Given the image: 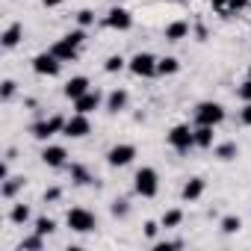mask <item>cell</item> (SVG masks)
<instances>
[{
	"label": "cell",
	"mask_w": 251,
	"mask_h": 251,
	"mask_svg": "<svg viewBox=\"0 0 251 251\" xmlns=\"http://www.w3.org/2000/svg\"><path fill=\"white\" fill-rule=\"evenodd\" d=\"M65 225H68L74 233H92V230L98 227V216H95L92 210H86V207H74V210L65 213Z\"/></svg>",
	"instance_id": "6da1fadb"
},
{
	"label": "cell",
	"mask_w": 251,
	"mask_h": 251,
	"mask_svg": "<svg viewBox=\"0 0 251 251\" xmlns=\"http://www.w3.org/2000/svg\"><path fill=\"white\" fill-rule=\"evenodd\" d=\"M133 189H136V195H142V198H154V195L160 192V175H157V169H151V166L139 169L136 177H133Z\"/></svg>",
	"instance_id": "7a4b0ae2"
},
{
	"label": "cell",
	"mask_w": 251,
	"mask_h": 251,
	"mask_svg": "<svg viewBox=\"0 0 251 251\" xmlns=\"http://www.w3.org/2000/svg\"><path fill=\"white\" fill-rule=\"evenodd\" d=\"M225 121V106L219 100H201L195 106V124H207V127H219Z\"/></svg>",
	"instance_id": "3957f363"
},
{
	"label": "cell",
	"mask_w": 251,
	"mask_h": 251,
	"mask_svg": "<svg viewBox=\"0 0 251 251\" xmlns=\"http://www.w3.org/2000/svg\"><path fill=\"white\" fill-rule=\"evenodd\" d=\"M62 127H65V115H50V118H42V121H36L33 127H30V133H33L39 142H48L50 136L62 133Z\"/></svg>",
	"instance_id": "277c9868"
},
{
	"label": "cell",
	"mask_w": 251,
	"mask_h": 251,
	"mask_svg": "<svg viewBox=\"0 0 251 251\" xmlns=\"http://www.w3.org/2000/svg\"><path fill=\"white\" fill-rule=\"evenodd\" d=\"M169 145L180 154H186L189 148H195V130L189 127V124H175V127L169 130Z\"/></svg>",
	"instance_id": "5b68a950"
},
{
	"label": "cell",
	"mask_w": 251,
	"mask_h": 251,
	"mask_svg": "<svg viewBox=\"0 0 251 251\" xmlns=\"http://www.w3.org/2000/svg\"><path fill=\"white\" fill-rule=\"evenodd\" d=\"M133 160H136V145H130V142L112 145V148L106 151V163H109L112 169H124V166H130Z\"/></svg>",
	"instance_id": "8992f818"
},
{
	"label": "cell",
	"mask_w": 251,
	"mask_h": 251,
	"mask_svg": "<svg viewBox=\"0 0 251 251\" xmlns=\"http://www.w3.org/2000/svg\"><path fill=\"white\" fill-rule=\"evenodd\" d=\"M33 71H36L39 77H59V71H62V59H56L50 50L36 53V56H33Z\"/></svg>",
	"instance_id": "52a82bcc"
},
{
	"label": "cell",
	"mask_w": 251,
	"mask_h": 251,
	"mask_svg": "<svg viewBox=\"0 0 251 251\" xmlns=\"http://www.w3.org/2000/svg\"><path fill=\"white\" fill-rule=\"evenodd\" d=\"M89 133H92V121H89V115L74 112L71 118H65L62 136H68V139H83V136H89Z\"/></svg>",
	"instance_id": "ba28073f"
},
{
	"label": "cell",
	"mask_w": 251,
	"mask_h": 251,
	"mask_svg": "<svg viewBox=\"0 0 251 251\" xmlns=\"http://www.w3.org/2000/svg\"><path fill=\"white\" fill-rule=\"evenodd\" d=\"M127 68L136 74V77H157V56L154 53H136L133 59H127Z\"/></svg>",
	"instance_id": "9c48e42d"
},
{
	"label": "cell",
	"mask_w": 251,
	"mask_h": 251,
	"mask_svg": "<svg viewBox=\"0 0 251 251\" xmlns=\"http://www.w3.org/2000/svg\"><path fill=\"white\" fill-rule=\"evenodd\" d=\"M103 24H106L109 30H118V33H124V30H130V27H133V15H130L127 9H124V6H112V9L106 12Z\"/></svg>",
	"instance_id": "30bf717a"
},
{
	"label": "cell",
	"mask_w": 251,
	"mask_h": 251,
	"mask_svg": "<svg viewBox=\"0 0 251 251\" xmlns=\"http://www.w3.org/2000/svg\"><path fill=\"white\" fill-rule=\"evenodd\" d=\"M42 163H45L48 169H62V166L68 163V151H65L62 145H48V148L42 151Z\"/></svg>",
	"instance_id": "8fae6325"
},
{
	"label": "cell",
	"mask_w": 251,
	"mask_h": 251,
	"mask_svg": "<svg viewBox=\"0 0 251 251\" xmlns=\"http://www.w3.org/2000/svg\"><path fill=\"white\" fill-rule=\"evenodd\" d=\"M50 53H53L56 59H62V62H74V59L80 56V48H77L74 42H68V39L62 36L59 42H53V48H50Z\"/></svg>",
	"instance_id": "7c38bea8"
},
{
	"label": "cell",
	"mask_w": 251,
	"mask_h": 251,
	"mask_svg": "<svg viewBox=\"0 0 251 251\" xmlns=\"http://www.w3.org/2000/svg\"><path fill=\"white\" fill-rule=\"evenodd\" d=\"M100 100H103V95H100L98 89H89L86 95H80V98L74 100V109L83 112V115H89V112H95V109L100 106Z\"/></svg>",
	"instance_id": "4fadbf2b"
},
{
	"label": "cell",
	"mask_w": 251,
	"mask_h": 251,
	"mask_svg": "<svg viewBox=\"0 0 251 251\" xmlns=\"http://www.w3.org/2000/svg\"><path fill=\"white\" fill-rule=\"evenodd\" d=\"M204 189H207L204 177H189V180L183 183V189H180V198H183V201H198V198L204 195Z\"/></svg>",
	"instance_id": "5bb4252c"
},
{
	"label": "cell",
	"mask_w": 251,
	"mask_h": 251,
	"mask_svg": "<svg viewBox=\"0 0 251 251\" xmlns=\"http://www.w3.org/2000/svg\"><path fill=\"white\" fill-rule=\"evenodd\" d=\"M21 39H24V27H21V24H9V27L3 30V36H0V45H3L6 50H12V48L21 45Z\"/></svg>",
	"instance_id": "9a60e30c"
},
{
	"label": "cell",
	"mask_w": 251,
	"mask_h": 251,
	"mask_svg": "<svg viewBox=\"0 0 251 251\" xmlns=\"http://www.w3.org/2000/svg\"><path fill=\"white\" fill-rule=\"evenodd\" d=\"M62 92H65V98L77 100L80 95H86V92H89V77H83V74H80V77H71V80L65 83V89H62Z\"/></svg>",
	"instance_id": "2e32d148"
},
{
	"label": "cell",
	"mask_w": 251,
	"mask_h": 251,
	"mask_svg": "<svg viewBox=\"0 0 251 251\" xmlns=\"http://www.w3.org/2000/svg\"><path fill=\"white\" fill-rule=\"evenodd\" d=\"M0 183H3V186H0V195H3V198L9 201V198H15V195L24 189L27 177H24V175H18V177H6V180H0Z\"/></svg>",
	"instance_id": "e0dca14e"
},
{
	"label": "cell",
	"mask_w": 251,
	"mask_h": 251,
	"mask_svg": "<svg viewBox=\"0 0 251 251\" xmlns=\"http://www.w3.org/2000/svg\"><path fill=\"white\" fill-rule=\"evenodd\" d=\"M127 100H130L127 89H115V92H109V98H106V109H109V112H121L124 106H127Z\"/></svg>",
	"instance_id": "ac0fdd59"
},
{
	"label": "cell",
	"mask_w": 251,
	"mask_h": 251,
	"mask_svg": "<svg viewBox=\"0 0 251 251\" xmlns=\"http://www.w3.org/2000/svg\"><path fill=\"white\" fill-rule=\"evenodd\" d=\"M163 36H166V42H183V39L189 36V24H186V21H172Z\"/></svg>",
	"instance_id": "d6986e66"
},
{
	"label": "cell",
	"mask_w": 251,
	"mask_h": 251,
	"mask_svg": "<svg viewBox=\"0 0 251 251\" xmlns=\"http://www.w3.org/2000/svg\"><path fill=\"white\" fill-rule=\"evenodd\" d=\"M216 127H207V124H198V130H195V148H213L216 142Z\"/></svg>",
	"instance_id": "ffe728a7"
},
{
	"label": "cell",
	"mask_w": 251,
	"mask_h": 251,
	"mask_svg": "<svg viewBox=\"0 0 251 251\" xmlns=\"http://www.w3.org/2000/svg\"><path fill=\"white\" fill-rule=\"evenodd\" d=\"M177 71H180V62H177V56H163V59H157V74L169 77V74H177Z\"/></svg>",
	"instance_id": "44dd1931"
},
{
	"label": "cell",
	"mask_w": 251,
	"mask_h": 251,
	"mask_svg": "<svg viewBox=\"0 0 251 251\" xmlns=\"http://www.w3.org/2000/svg\"><path fill=\"white\" fill-rule=\"evenodd\" d=\"M216 157H219L222 163H230V160H236V157H239V148H236V142H222V145H216Z\"/></svg>",
	"instance_id": "7402d4cb"
},
{
	"label": "cell",
	"mask_w": 251,
	"mask_h": 251,
	"mask_svg": "<svg viewBox=\"0 0 251 251\" xmlns=\"http://www.w3.org/2000/svg\"><path fill=\"white\" fill-rule=\"evenodd\" d=\"M127 68V59H124L121 53H112V56H106V62H103V71L106 74H118V71H124Z\"/></svg>",
	"instance_id": "603a6c76"
},
{
	"label": "cell",
	"mask_w": 251,
	"mask_h": 251,
	"mask_svg": "<svg viewBox=\"0 0 251 251\" xmlns=\"http://www.w3.org/2000/svg\"><path fill=\"white\" fill-rule=\"evenodd\" d=\"M9 222H15V225H27V222H30V207H27V204H15V207L9 210Z\"/></svg>",
	"instance_id": "cb8c5ba5"
},
{
	"label": "cell",
	"mask_w": 251,
	"mask_h": 251,
	"mask_svg": "<svg viewBox=\"0 0 251 251\" xmlns=\"http://www.w3.org/2000/svg\"><path fill=\"white\" fill-rule=\"evenodd\" d=\"M180 222H183V210H166L163 219H160V225H163L166 230H169V227H177Z\"/></svg>",
	"instance_id": "d4e9b609"
},
{
	"label": "cell",
	"mask_w": 251,
	"mask_h": 251,
	"mask_svg": "<svg viewBox=\"0 0 251 251\" xmlns=\"http://www.w3.org/2000/svg\"><path fill=\"white\" fill-rule=\"evenodd\" d=\"M36 233H42V236H50L53 230H56V222L50 219V216H39L36 219V227H33Z\"/></svg>",
	"instance_id": "484cf974"
},
{
	"label": "cell",
	"mask_w": 251,
	"mask_h": 251,
	"mask_svg": "<svg viewBox=\"0 0 251 251\" xmlns=\"http://www.w3.org/2000/svg\"><path fill=\"white\" fill-rule=\"evenodd\" d=\"M18 248H21V251H39V248H45V236H42V233H33V236H24Z\"/></svg>",
	"instance_id": "4316f807"
},
{
	"label": "cell",
	"mask_w": 251,
	"mask_h": 251,
	"mask_svg": "<svg viewBox=\"0 0 251 251\" xmlns=\"http://www.w3.org/2000/svg\"><path fill=\"white\" fill-rule=\"evenodd\" d=\"M219 227H222V233H239L242 219H239V216H225V219L219 222Z\"/></svg>",
	"instance_id": "83f0119b"
},
{
	"label": "cell",
	"mask_w": 251,
	"mask_h": 251,
	"mask_svg": "<svg viewBox=\"0 0 251 251\" xmlns=\"http://www.w3.org/2000/svg\"><path fill=\"white\" fill-rule=\"evenodd\" d=\"M71 180H74L77 186H89V183H92V175H89L83 166H71Z\"/></svg>",
	"instance_id": "f1b7e54d"
},
{
	"label": "cell",
	"mask_w": 251,
	"mask_h": 251,
	"mask_svg": "<svg viewBox=\"0 0 251 251\" xmlns=\"http://www.w3.org/2000/svg\"><path fill=\"white\" fill-rule=\"evenodd\" d=\"M210 6H213V12H216V15L230 18V0H210Z\"/></svg>",
	"instance_id": "f546056e"
},
{
	"label": "cell",
	"mask_w": 251,
	"mask_h": 251,
	"mask_svg": "<svg viewBox=\"0 0 251 251\" xmlns=\"http://www.w3.org/2000/svg\"><path fill=\"white\" fill-rule=\"evenodd\" d=\"M92 24H95V12H92V9H80V12H77V27L86 30V27H92Z\"/></svg>",
	"instance_id": "4dcf8cb0"
},
{
	"label": "cell",
	"mask_w": 251,
	"mask_h": 251,
	"mask_svg": "<svg viewBox=\"0 0 251 251\" xmlns=\"http://www.w3.org/2000/svg\"><path fill=\"white\" fill-rule=\"evenodd\" d=\"M109 210H112V216H115V219H124V216L130 213V207H127V201H124V198L112 201V207H109Z\"/></svg>",
	"instance_id": "1f68e13d"
},
{
	"label": "cell",
	"mask_w": 251,
	"mask_h": 251,
	"mask_svg": "<svg viewBox=\"0 0 251 251\" xmlns=\"http://www.w3.org/2000/svg\"><path fill=\"white\" fill-rule=\"evenodd\" d=\"M15 80H3V86H0V98H3V100H12L15 98Z\"/></svg>",
	"instance_id": "d6a6232c"
},
{
	"label": "cell",
	"mask_w": 251,
	"mask_h": 251,
	"mask_svg": "<svg viewBox=\"0 0 251 251\" xmlns=\"http://www.w3.org/2000/svg\"><path fill=\"white\" fill-rule=\"evenodd\" d=\"M65 39H68V42H74V45L80 48V45L86 42V30H83V27H77V30H71V33H65Z\"/></svg>",
	"instance_id": "836d02e7"
},
{
	"label": "cell",
	"mask_w": 251,
	"mask_h": 251,
	"mask_svg": "<svg viewBox=\"0 0 251 251\" xmlns=\"http://www.w3.org/2000/svg\"><path fill=\"white\" fill-rule=\"evenodd\" d=\"M236 98H239V100H245V103H251V80H245V83L236 89Z\"/></svg>",
	"instance_id": "e575fe53"
},
{
	"label": "cell",
	"mask_w": 251,
	"mask_h": 251,
	"mask_svg": "<svg viewBox=\"0 0 251 251\" xmlns=\"http://www.w3.org/2000/svg\"><path fill=\"white\" fill-rule=\"evenodd\" d=\"M248 3H251V0H230V15H236V12L248 9Z\"/></svg>",
	"instance_id": "d590c367"
},
{
	"label": "cell",
	"mask_w": 251,
	"mask_h": 251,
	"mask_svg": "<svg viewBox=\"0 0 251 251\" xmlns=\"http://www.w3.org/2000/svg\"><path fill=\"white\" fill-rule=\"evenodd\" d=\"M160 227H163V225H157V222H145V236L154 239V236L160 233Z\"/></svg>",
	"instance_id": "8d00e7d4"
},
{
	"label": "cell",
	"mask_w": 251,
	"mask_h": 251,
	"mask_svg": "<svg viewBox=\"0 0 251 251\" xmlns=\"http://www.w3.org/2000/svg\"><path fill=\"white\" fill-rule=\"evenodd\" d=\"M183 242H157L154 245V251H172V248H180Z\"/></svg>",
	"instance_id": "74e56055"
},
{
	"label": "cell",
	"mask_w": 251,
	"mask_h": 251,
	"mask_svg": "<svg viewBox=\"0 0 251 251\" xmlns=\"http://www.w3.org/2000/svg\"><path fill=\"white\" fill-rule=\"evenodd\" d=\"M242 121L251 127V103H245V106H242Z\"/></svg>",
	"instance_id": "f35d334b"
},
{
	"label": "cell",
	"mask_w": 251,
	"mask_h": 251,
	"mask_svg": "<svg viewBox=\"0 0 251 251\" xmlns=\"http://www.w3.org/2000/svg\"><path fill=\"white\" fill-rule=\"evenodd\" d=\"M42 6H48V9H56V6H62V0H39Z\"/></svg>",
	"instance_id": "ab89813d"
},
{
	"label": "cell",
	"mask_w": 251,
	"mask_h": 251,
	"mask_svg": "<svg viewBox=\"0 0 251 251\" xmlns=\"http://www.w3.org/2000/svg\"><path fill=\"white\" fill-rule=\"evenodd\" d=\"M59 195H62V192H59V189H48V192H45V201H56V198H59Z\"/></svg>",
	"instance_id": "60d3db41"
},
{
	"label": "cell",
	"mask_w": 251,
	"mask_h": 251,
	"mask_svg": "<svg viewBox=\"0 0 251 251\" xmlns=\"http://www.w3.org/2000/svg\"><path fill=\"white\" fill-rule=\"evenodd\" d=\"M248 80H251V68H248Z\"/></svg>",
	"instance_id": "b9f144b4"
}]
</instances>
